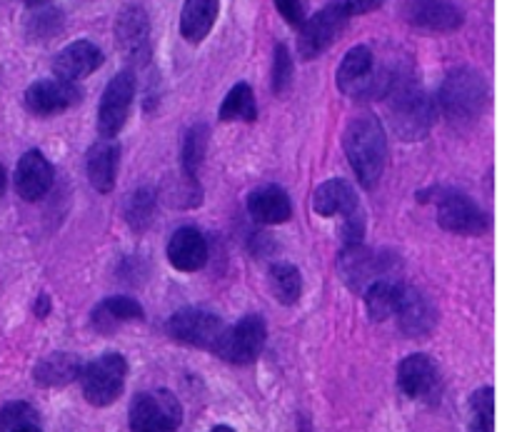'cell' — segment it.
Returning <instances> with one entry per match:
<instances>
[{
  "label": "cell",
  "mask_w": 512,
  "mask_h": 432,
  "mask_svg": "<svg viewBox=\"0 0 512 432\" xmlns=\"http://www.w3.org/2000/svg\"><path fill=\"white\" fill-rule=\"evenodd\" d=\"M383 98H388L390 120L393 130L405 143L423 140L435 125V103L418 80L410 75V70H393L390 73L388 90Z\"/></svg>",
  "instance_id": "6da1fadb"
},
{
  "label": "cell",
  "mask_w": 512,
  "mask_h": 432,
  "mask_svg": "<svg viewBox=\"0 0 512 432\" xmlns=\"http://www.w3.org/2000/svg\"><path fill=\"white\" fill-rule=\"evenodd\" d=\"M343 148L355 178L363 188L373 190L380 183L388 160V138L383 123L375 115H358L345 128Z\"/></svg>",
  "instance_id": "7a4b0ae2"
},
{
  "label": "cell",
  "mask_w": 512,
  "mask_h": 432,
  "mask_svg": "<svg viewBox=\"0 0 512 432\" xmlns=\"http://www.w3.org/2000/svg\"><path fill=\"white\" fill-rule=\"evenodd\" d=\"M488 83L478 70L458 68L440 85V110L453 123H473L488 108Z\"/></svg>",
  "instance_id": "3957f363"
},
{
  "label": "cell",
  "mask_w": 512,
  "mask_h": 432,
  "mask_svg": "<svg viewBox=\"0 0 512 432\" xmlns=\"http://www.w3.org/2000/svg\"><path fill=\"white\" fill-rule=\"evenodd\" d=\"M390 83V70H375L373 50L368 45H355L345 53L338 68V88L350 98H383Z\"/></svg>",
  "instance_id": "277c9868"
},
{
  "label": "cell",
  "mask_w": 512,
  "mask_h": 432,
  "mask_svg": "<svg viewBox=\"0 0 512 432\" xmlns=\"http://www.w3.org/2000/svg\"><path fill=\"white\" fill-rule=\"evenodd\" d=\"M125 375H128V363L120 353H105L98 360L85 365L80 370V385L83 395L95 408H108L120 398L125 388Z\"/></svg>",
  "instance_id": "5b68a950"
},
{
  "label": "cell",
  "mask_w": 512,
  "mask_h": 432,
  "mask_svg": "<svg viewBox=\"0 0 512 432\" xmlns=\"http://www.w3.org/2000/svg\"><path fill=\"white\" fill-rule=\"evenodd\" d=\"M180 423L183 408L170 390H150L133 398L130 432H178Z\"/></svg>",
  "instance_id": "8992f818"
},
{
  "label": "cell",
  "mask_w": 512,
  "mask_h": 432,
  "mask_svg": "<svg viewBox=\"0 0 512 432\" xmlns=\"http://www.w3.org/2000/svg\"><path fill=\"white\" fill-rule=\"evenodd\" d=\"M265 338H268V328L260 315H248L233 328H225L223 335L215 343L213 353L223 358L225 363L233 365H248L263 353Z\"/></svg>",
  "instance_id": "52a82bcc"
},
{
  "label": "cell",
  "mask_w": 512,
  "mask_h": 432,
  "mask_svg": "<svg viewBox=\"0 0 512 432\" xmlns=\"http://www.w3.org/2000/svg\"><path fill=\"white\" fill-rule=\"evenodd\" d=\"M135 98V75L133 70H120L100 98L98 108V133L103 140H115V135L128 123L130 105Z\"/></svg>",
  "instance_id": "ba28073f"
},
{
  "label": "cell",
  "mask_w": 512,
  "mask_h": 432,
  "mask_svg": "<svg viewBox=\"0 0 512 432\" xmlns=\"http://www.w3.org/2000/svg\"><path fill=\"white\" fill-rule=\"evenodd\" d=\"M348 25V15L338 8V5H325L323 10L313 15V18L303 20L298 35V53L303 60H315L340 38V33Z\"/></svg>",
  "instance_id": "9c48e42d"
},
{
  "label": "cell",
  "mask_w": 512,
  "mask_h": 432,
  "mask_svg": "<svg viewBox=\"0 0 512 432\" xmlns=\"http://www.w3.org/2000/svg\"><path fill=\"white\" fill-rule=\"evenodd\" d=\"M225 325L218 315L208 313L200 308H185L178 310L173 318L168 320V335L178 343L190 345V348L213 350L218 338L223 335Z\"/></svg>",
  "instance_id": "30bf717a"
},
{
  "label": "cell",
  "mask_w": 512,
  "mask_h": 432,
  "mask_svg": "<svg viewBox=\"0 0 512 432\" xmlns=\"http://www.w3.org/2000/svg\"><path fill=\"white\" fill-rule=\"evenodd\" d=\"M403 18L428 33H453L465 23V13L453 0H405Z\"/></svg>",
  "instance_id": "8fae6325"
},
{
  "label": "cell",
  "mask_w": 512,
  "mask_h": 432,
  "mask_svg": "<svg viewBox=\"0 0 512 432\" xmlns=\"http://www.w3.org/2000/svg\"><path fill=\"white\" fill-rule=\"evenodd\" d=\"M438 223L448 233L458 235H485L490 230L488 213L463 193H448L440 198Z\"/></svg>",
  "instance_id": "7c38bea8"
},
{
  "label": "cell",
  "mask_w": 512,
  "mask_h": 432,
  "mask_svg": "<svg viewBox=\"0 0 512 432\" xmlns=\"http://www.w3.org/2000/svg\"><path fill=\"white\" fill-rule=\"evenodd\" d=\"M80 98H83V90L78 88V83L48 78L38 80V83H33L25 90V108L33 115H38V118H48V115L70 110L73 105L80 103Z\"/></svg>",
  "instance_id": "4fadbf2b"
},
{
  "label": "cell",
  "mask_w": 512,
  "mask_h": 432,
  "mask_svg": "<svg viewBox=\"0 0 512 432\" xmlns=\"http://www.w3.org/2000/svg\"><path fill=\"white\" fill-rule=\"evenodd\" d=\"M398 385L410 400H438L440 395V373L438 365L428 355H408L398 368Z\"/></svg>",
  "instance_id": "5bb4252c"
},
{
  "label": "cell",
  "mask_w": 512,
  "mask_h": 432,
  "mask_svg": "<svg viewBox=\"0 0 512 432\" xmlns=\"http://www.w3.org/2000/svg\"><path fill=\"white\" fill-rule=\"evenodd\" d=\"M115 35L123 55L133 63H145L150 58V23L148 13L140 5H128L120 10Z\"/></svg>",
  "instance_id": "9a60e30c"
},
{
  "label": "cell",
  "mask_w": 512,
  "mask_h": 432,
  "mask_svg": "<svg viewBox=\"0 0 512 432\" xmlns=\"http://www.w3.org/2000/svg\"><path fill=\"white\" fill-rule=\"evenodd\" d=\"M338 273L343 278V283L348 285L350 290L360 293L368 285H373L375 280H385L383 273V260L373 253V250L360 245H345V250L338 258Z\"/></svg>",
  "instance_id": "2e32d148"
},
{
  "label": "cell",
  "mask_w": 512,
  "mask_h": 432,
  "mask_svg": "<svg viewBox=\"0 0 512 432\" xmlns=\"http://www.w3.org/2000/svg\"><path fill=\"white\" fill-rule=\"evenodd\" d=\"M395 315H398L400 330L408 338H425V335L433 333L435 323H438L433 303L418 288H410V285H400V298Z\"/></svg>",
  "instance_id": "e0dca14e"
},
{
  "label": "cell",
  "mask_w": 512,
  "mask_h": 432,
  "mask_svg": "<svg viewBox=\"0 0 512 432\" xmlns=\"http://www.w3.org/2000/svg\"><path fill=\"white\" fill-rule=\"evenodd\" d=\"M105 55L103 50L98 48L90 40H75V43L65 45L53 60V73L55 78L68 80V83H78V80L88 78L90 73L103 65Z\"/></svg>",
  "instance_id": "ac0fdd59"
},
{
  "label": "cell",
  "mask_w": 512,
  "mask_h": 432,
  "mask_svg": "<svg viewBox=\"0 0 512 432\" xmlns=\"http://www.w3.org/2000/svg\"><path fill=\"white\" fill-rule=\"evenodd\" d=\"M53 188V165L40 150H28L15 168V190L23 200L35 203Z\"/></svg>",
  "instance_id": "d6986e66"
},
{
  "label": "cell",
  "mask_w": 512,
  "mask_h": 432,
  "mask_svg": "<svg viewBox=\"0 0 512 432\" xmlns=\"http://www.w3.org/2000/svg\"><path fill=\"white\" fill-rule=\"evenodd\" d=\"M168 263L180 273H195L208 263V240L198 228L175 230L168 240Z\"/></svg>",
  "instance_id": "ffe728a7"
},
{
  "label": "cell",
  "mask_w": 512,
  "mask_h": 432,
  "mask_svg": "<svg viewBox=\"0 0 512 432\" xmlns=\"http://www.w3.org/2000/svg\"><path fill=\"white\" fill-rule=\"evenodd\" d=\"M248 213L260 225H283L293 215V203L283 188L263 185L248 195Z\"/></svg>",
  "instance_id": "44dd1931"
},
{
  "label": "cell",
  "mask_w": 512,
  "mask_h": 432,
  "mask_svg": "<svg viewBox=\"0 0 512 432\" xmlns=\"http://www.w3.org/2000/svg\"><path fill=\"white\" fill-rule=\"evenodd\" d=\"M120 165V145L115 140H98L88 150V180L98 193H110L115 188Z\"/></svg>",
  "instance_id": "7402d4cb"
},
{
  "label": "cell",
  "mask_w": 512,
  "mask_h": 432,
  "mask_svg": "<svg viewBox=\"0 0 512 432\" xmlns=\"http://www.w3.org/2000/svg\"><path fill=\"white\" fill-rule=\"evenodd\" d=\"M360 208L358 193L353 185L343 178H333L320 185L313 193V210L320 218H333V215H348Z\"/></svg>",
  "instance_id": "603a6c76"
},
{
  "label": "cell",
  "mask_w": 512,
  "mask_h": 432,
  "mask_svg": "<svg viewBox=\"0 0 512 432\" xmlns=\"http://www.w3.org/2000/svg\"><path fill=\"white\" fill-rule=\"evenodd\" d=\"M220 13V0H185L180 13V33L188 43L198 45L208 38Z\"/></svg>",
  "instance_id": "cb8c5ba5"
},
{
  "label": "cell",
  "mask_w": 512,
  "mask_h": 432,
  "mask_svg": "<svg viewBox=\"0 0 512 432\" xmlns=\"http://www.w3.org/2000/svg\"><path fill=\"white\" fill-rule=\"evenodd\" d=\"M80 370H83V363H80L78 355L53 353L45 355V358L35 365L33 380L40 388H63V385H70L73 380L80 378Z\"/></svg>",
  "instance_id": "d4e9b609"
},
{
  "label": "cell",
  "mask_w": 512,
  "mask_h": 432,
  "mask_svg": "<svg viewBox=\"0 0 512 432\" xmlns=\"http://www.w3.org/2000/svg\"><path fill=\"white\" fill-rule=\"evenodd\" d=\"M145 313L140 303L128 295H115V298H105L103 303L95 308L93 325L103 333L115 330L120 323H133V320H143Z\"/></svg>",
  "instance_id": "484cf974"
},
{
  "label": "cell",
  "mask_w": 512,
  "mask_h": 432,
  "mask_svg": "<svg viewBox=\"0 0 512 432\" xmlns=\"http://www.w3.org/2000/svg\"><path fill=\"white\" fill-rule=\"evenodd\" d=\"M220 120L223 123H253L258 118V103L248 83H238L228 90L220 103Z\"/></svg>",
  "instance_id": "4316f807"
},
{
  "label": "cell",
  "mask_w": 512,
  "mask_h": 432,
  "mask_svg": "<svg viewBox=\"0 0 512 432\" xmlns=\"http://www.w3.org/2000/svg\"><path fill=\"white\" fill-rule=\"evenodd\" d=\"M400 285L390 283V280H375L373 285L365 288V308H368L370 320L375 323H385L393 318L395 308H398Z\"/></svg>",
  "instance_id": "83f0119b"
},
{
  "label": "cell",
  "mask_w": 512,
  "mask_h": 432,
  "mask_svg": "<svg viewBox=\"0 0 512 432\" xmlns=\"http://www.w3.org/2000/svg\"><path fill=\"white\" fill-rule=\"evenodd\" d=\"M270 288L280 305H295L303 295V278L300 270L290 263H275L270 268Z\"/></svg>",
  "instance_id": "f1b7e54d"
},
{
  "label": "cell",
  "mask_w": 512,
  "mask_h": 432,
  "mask_svg": "<svg viewBox=\"0 0 512 432\" xmlns=\"http://www.w3.org/2000/svg\"><path fill=\"white\" fill-rule=\"evenodd\" d=\"M0 432H43L33 405L15 400L0 408Z\"/></svg>",
  "instance_id": "f546056e"
},
{
  "label": "cell",
  "mask_w": 512,
  "mask_h": 432,
  "mask_svg": "<svg viewBox=\"0 0 512 432\" xmlns=\"http://www.w3.org/2000/svg\"><path fill=\"white\" fill-rule=\"evenodd\" d=\"M208 150V125L198 123L188 130L183 143V170L185 178H198V170Z\"/></svg>",
  "instance_id": "4dcf8cb0"
},
{
  "label": "cell",
  "mask_w": 512,
  "mask_h": 432,
  "mask_svg": "<svg viewBox=\"0 0 512 432\" xmlns=\"http://www.w3.org/2000/svg\"><path fill=\"white\" fill-rule=\"evenodd\" d=\"M125 220L133 230H145L153 225L155 220V193L153 190L143 188L138 193L130 195L128 205H125Z\"/></svg>",
  "instance_id": "1f68e13d"
},
{
  "label": "cell",
  "mask_w": 512,
  "mask_h": 432,
  "mask_svg": "<svg viewBox=\"0 0 512 432\" xmlns=\"http://www.w3.org/2000/svg\"><path fill=\"white\" fill-rule=\"evenodd\" d=\"M493 388H480L470 395V432H493Z\"/></svg>",
  "instance_id": "d6a6232c"
},
{
  "label": "cell",
  "mask_w": 512,
  "mask_h": 432,
  "mask_svg": "<svg viewBox=\"0 0 512 432\" xmlns=\"http://www.w3.org/2000/svg\"><path fill=\"white\" fill-rule=\"evenodd\" d=\"M60 28H63V18H60V10L55 8L40 10V13L30 15L28 20V33L35 40L55 38L60 33Z\"/></svg>",
  "instance_id": "836d02e7"
},
{
  "label": "cell",
  "mask_w": 512,
  "mask_h": 432,
  "mask_svg": "<svg viewBox=\"0 0 512 432\" xmlns=\"http://www.w3.org/2000/svg\"><path fill=\"white\" fill-rule=\"evenodd\" d=\"M293 83V58H290V50L285 48L283 43L275 48L273 58V78H270V85H273V93L283 95L285 90Z\"/></svg>",
  "instance_id": "e575fe53"
},
{
  "label": "cell",
  "mask_w": 512,
  "mask_h": 432,
  "mask_svg": "<svg viewBox=\"0 0 512 432\" xmlns=\"http://www.w3.org/2000/svg\"><path fill=\"white\" fill-rule=\"evenodd\" d=\"M340 235H343L345 245H360V243H363V235H365V215H363V210L355 208L353 213L343 215Z\"/></svg>",
  "instance_id": "d590c367"
},
{
  "label": "cell",
  "mask_w": 512,
  "mask_h": 432,
  "mask_svg": "<svg viewBox=\"0 0 512 432\" xmlns=\"http://www.w3.org/2000/svg\"><path fill=\"white\" fill-rule=\"evenodd\" d=\"M275 5H278V13L283 15L285 23L303 25V20H305L303 0H275Z\"/></svg>",
  "instance_id": "8d00e7d4"
},
{
  "label": "cell",
  "mask_w": 512,
  "mask_h": 432,
  "mask_svg": "<svg viewBox=\"0 0 512 432\" xmlns=\"http://www.w3.org/2000/svg\"><path fill=\"white\" fill-rule=\"evenodd\" d=\"M333 5H338L345 15H365V13H373L383 5V0H333Z\"/></svg>",
  "instance_id": "74e56055"
},
{
  "label": "cell",
  "mask_w": 512,
  "mask_h": 432,
  "mask_svg": "<svg viewBox=\"0 0 512 432\" xmlns=\"http://www.w3.org/2000/svg\"><path fill=\"white\" fill-rule=\"evenodd\" d=\"M33 310H35V315H38V318H48V313H50V298H48V295H40Z\"/></svg>",
  "instance_id": "f35d334b"
},
{
  "label": "cell",
  "mask_w": 512,
  "mask_h": 432,
  "mask_svg": "<svg viewBox=\"0 0 512 432\" xmlns=\"http://www.w3.org/2000/svg\"><path fill=\"white\" fill-rule=\"evenodd\" d=\"M210 432H235V430L230 428V425H215V428L210 430Z\"/></svg>",
  "instance_id": "ab89813d"
},
{
  "label": "cell",
  "mask_w": 512,
  "mask_h": 432,
  "mask_svg": "<svg viewBox=\"0 0 512 432\" xmlns=\"http://www.w3.org/2000/svg\"><path fill=\"white\" fill-rule=\"evenodd\" d=\"M3 190H5V170L3 165H0V195H3Z\"/></svg>",
  "instance_id": "60d3db41"
},
{
  "label": "cell",
  "mask_w": 512,
  "mask_h": 432,
  "mask_svg": "<svg viewBox=\"0 0 512 432\" xmlns=\"http://www.w3.org/2000/svg\"><path fill=\"white\" fill-rule=\"evenodd\" d=\"M25 5H30V8H35V5H43V3H48V0H23Z\"/></svg>",
  "instance_id": "b9f144b4"
}]
</instances>
